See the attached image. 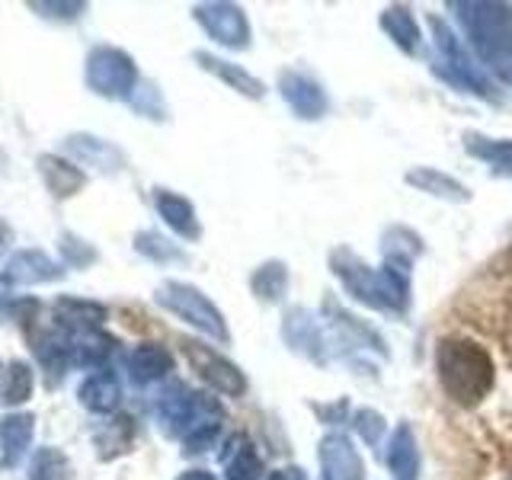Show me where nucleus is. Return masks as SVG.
I'll return each mask as SVG.
<instances>
[{"mask_svg":"<svg viewBox=\"0 0 512 480\" xmlns=\"http://www.w3.org/2000/svg\"><path fill=\"white\" fill-rule=\"evenodd\" d=\"M87 84L96 93H106V96L122 93L132 84V61L119 52H112V48H96L87 58Z\"/></svg>","mask_w":512,"mask_h":480,"instance_id":"1","label":"nucleus"},{"mask_svg":"<svg viewBox=\"0 0 512 480\" xmlns=\"http://www.w3.org/2000/svg\"><path fill=\"white\" fill-rule=\"evenodd\" d=\"M4 276L13 282V285H39V282H55L64 276V269L52 260L48 253L42 250H16L7 263V272Z\"/></svg>","mask_w":512,"mask_h":480,"instance_id":"2","label":"nucleus"},{"mask_svg":"<svg viewBox=\"0 0 512 480\" xmlns=\"http://www.w3.org/2000/svg\"><path fill=\"white\" fill-rule=\"evenodd\" d=\"M32 432H36V416L32 413H10L0 420V468H16L23 461Z\"/></svg>","mask_w":512,"mask_h":480,"instance_id":"3","label":"nucleus"},{"mask_svg":"<svg viewBox=\"0 0 512 480\" xmlns=\"http://www.w3.org/2000/svg\"><path fill=\"white\" fill-rule=\"evenodd\" d=\"M39 173H42V180L55 199H71L74 192L84 186V173H80L74 164H68V160L55 157V154L39 157Z\"/></svg>","mask_w":512,"mask_h":480,"instance_id":"4","label":"nucleus"},{"mask_svg":"<svg viewBox=\"0 0 512 480\" xmlns=\"http://www.w3.org/2000/svg\"><path fill=\"white\" fill-rule=\"evenodd\" d=\"M80 404H84L87 410H96V413H103V410H112L116 407V400H119V384L112 375H93L87 378L84 384H80Z\"/></svg>","mask_w":512,"mask_h":480,"instance_id":"5","label":"nucleus"},{"mask_svg":"<svg viewBox=\"0 0 512 480\" xmlns=\"http://www.w3.org/2000/svg\"><path fill=\"white\" fill-rule=\"evenodd\" d=\"M32 394V368L26 362H10L4 372V384H0V400L7 407L26 404Z\"/></svg>","mask_w":512,"mask_h":480,"instance_id":"6","label":"nucleus"},{"mask_svg":"<svg viewBox=\"0 0 512 480\" xmlns=\"http://www.w3.org/2000/svg\"><path fill=\"white\" fill-rule=\"evenodd\" d=\"M68 464H64V455L58 448H42V452L32 458V468H29V480H61Z\"/></svg>","mask_w":512,"mask_h":480,"instance_id":"7","label":"nucleus"},{"mask_svg":"<svg viewBox=\"0 0 512 480\" xmlns=\"http://www.w3.org/2000/svg\"><path fill=\"white\" fill-rule=\"evenodd\" d=\"M29 10H36L45 20H74L84 10V4H39V0H32Z\"/></svg>","mask_w":512,"mask_h":480,"instance_id":"8","label":"nucleus"},{"mask_svg":"<svg viewBox=\"0 0 512 480\" xmlns=\"http://www.w3.org/2000/svg\"><path fill=\"white\" fill-rule=\"evenodd\" d=\"M164 356L154 349H138L135 356H132V368L141 375V378H148V375H160V368H164Z\"/></svg>","mask_w":512,"mask_h":480,"instance_id":"9","label":"nucleus"},{"mask_svg":"<svg viewBox=\"0 0 512 480\" xmlns=\"http://www.w3.org/2000/svg\"><path fill=\"white\" fill-rule=\"evenodd\" d=\"M10 285H13V282H10L7 276H0V298H4V295L10 292Z\"/></svg>","mask_w":512,"mask_h":480,"instance_id":"10","label":"nucleus"}]
</instances>
